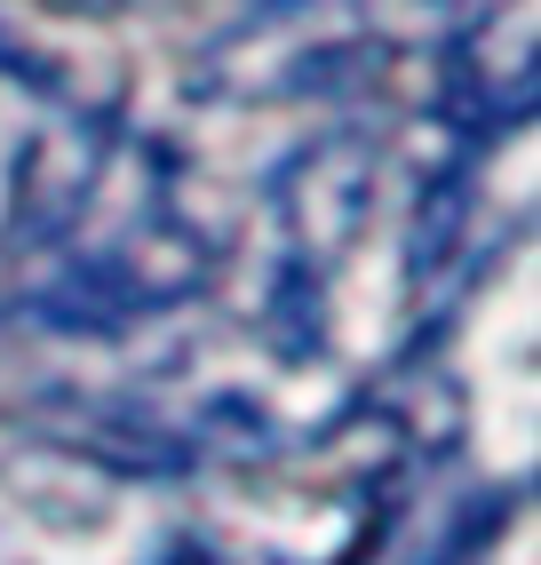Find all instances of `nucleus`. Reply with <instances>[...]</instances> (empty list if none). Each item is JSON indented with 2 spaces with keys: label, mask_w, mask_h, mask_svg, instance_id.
<instances>
[{
  "label": "nucleus",
  "mask_w": 541,
  "mask_h": 565,
  "mask_svg": "<svg viewBox=\"0 0 541 565\" xmlns=\"http://www.w3.org/2000/svg\"><path fill=\"white\" fill-rule=\"evenodd\" d=\"M0 72H24V88H56V81H49V64H41V56H24L9 32H0Z\"/></svg>",
  "instance_id": "nucleus-3"
},
{
  "label": "nucleus",
  "mask_w": 541,
  "mask_h": 565,
  "mask_svg": "<svg viewBox=\"0 0 541 565\" xmlns=\"http://www.w3.org/2000/svg\"><path fill=\"white\" fill-rule=\"evenodd\" d=\"M136 311V279L120 263H81V271H64L49 295H41V319L72 327V334H112Z\"/></svg>",
  "instance_id": "nucleus-1"
},
{
  "label": "nucleus",
  "mask_w": 541,
  "mask_h": 565,
  "mask_svg": "<svg viewBox=\"0 0 541 565\" xmlns=\"http://www.w3.org/2000/svg\"><path fill=\"white\" fill-rule=\"evenodd\" d=\"M454 232H462V183L446 175V183H431V200H422V223H414V239H406V263H414V271H438L446 247H454Z\"/></svg>",
  "instance_id": "nucleus-2"
}]
</instances>
